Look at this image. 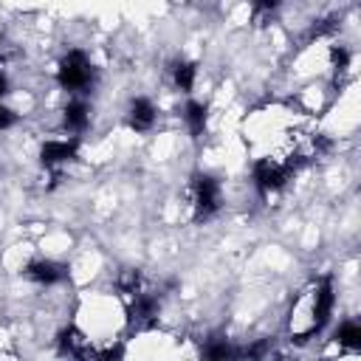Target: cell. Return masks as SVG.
Masks as SVG:
<instances>
[{
    "instance_id": "1",
    "label": "cell",
    "mask_w": 361,
    "mask_h": 361,
    "mask_svg": "<svg viewBox=\"0 0 361 361\" xmlns=\"http://www.w3.org/2000/svg\"><path fill=\"white\" fill-rule=\"evenodd\" d=\"M192 203H195V220H209L220 209V186L212 175L195 172L192 175Z\"/></svg>"
},
{
    "instance_id": "2",
    "label": "cell",
    "mask_w": 361,
    "mask_h": 361,
    "mask_svg": "<svg viewBox=\"0 0 361 361\" xmlns=\"http://www.w3.org/2000/svg\"><path fill=\"white\" fill-rule=\"evenodd\" d=\"M59 85L65 90H85L93 82V68L87 62V56L82 51H71L62 62H59V73H56Z\"/></svg>"
},
{
    "instance_id": "3",
    "label": "cell",
    "mask_w": 361,
    "mask_h": 361,
    "mask_svg": "<svg viewBox=\"0 0 361 361\" xmlns=\"http://www.w3.org/2000/svg\"><path fill=\"white\" fill-rule=\"evenodd\" d=\"M127 322L135 330H147L155 324V313H158V296L138 288L135 293H127Z\"/></svg>"
},
{
    "instance_id": "4",
    "label": "cell",
    "mask_w": 361,
    "mask_h": 361,
    "mask_svg": "<svg viewBox=\"0 0 361 361\" xmlns=\"http://www.w3.org/2000/svg\"><path fill=\"white\" fill-rule=\"evenodd\" d=\"M290 166L285 161H276V158H259L257 166H254V180L259 186V192H276L285 186V180L290 178Z\"/></svg>"
},
{
    "instance_id": "5",
    "label": "cell",
    "mask_w": 361,
    "mask_h": 361,
    "mask_svg": "<svg viewBox=\"0 0 361 361\" xmlns=\"http://www.w3.org/2000/svg\"><path fill=\"white\" fill-rule=\"evenodd\" d=\"M25 276L39 282V285H54V282H62L68 276V268L54 262V259H34L25 265Z\"/></svg>"
},
{
    "instance_id": "6",
    "label": "cell",
    "mask_w": 361,
    "mask_h": 361,
    "mask_svg": "<svg viewBox=\"0 0 361 361\" xmlns=\"http://www.w3.org/2000/svg\"><path fill=\"white\" fill-rule=\"evenodd\" d=\"M73 155H76V138H71V141H48V144H42L39 161H42L45 169H54V166L71 161Z\"/></svg>"
},
{
    "instance_id": "7",
    "label": "cell",
    "mask_w": 361,
    "mask_h": 361,
    "mask_svg": "<svg viewBox=\"0 0 361 361\" xmlns=\"http://www.w3.org/2000/svg\"><path fill=\"white\" fill-rule=\"evenodd\" d=\"M59 350L65 355H76V358H93L96 355V350L87 344V338L76 327H65L59 333Z\"/></svg>"
},
{
    "instance_id": "8",
    "label": "cell",
    "mask_w": 361,
    "mask_h": 361,
    "mask_svg": "<svg viewBox=\"0 0 361 361\" xmlns=\"http://www.w3.org/2000/svg\"><path fill=\"white\" fill-rule=\"evenodd\" d=\"M152 121H155L152 102L149 99H133V104H130V127L135 133H144V130L152 127Z\"/></svg>"
},
{
    "instance_id": "9",
    "label": "cell",
    "mask_w": 361,
    "mask_h": 361,
    "mask_svg": "<svg viewBox=\"0 0 361 361\" xmlns=\"http://www.w3.org/2000/svg\"><path fill=\"white\" fill-rule=\"evenodd\" d=\"M87 107L82 104V102H73V104H68L65 107V127L71 130V133H82L85 127H87Z\"/></svg>"
},
{
    "instance_id": "10",
    "label": "cell",
    "mask_w": 361,
    "mask_h": 361,
    "mask_svg": "<svg viewBox=\"0 0 361 361\" xmlns=\"http://www.w3.org/2000/svg\"><path fill=\"white\" fill-rule=\"evenodd\" d=\"M183 118H186V124H189V133L197 138V135L203 133V127H206V104H200V102H189Z\"/></svg>"
},
{
    "instance_id": "11",
    "label": "cell",
    "mask_w": 361,
    "mask_h": 361,
    "mask_svg": "<svg viewBox=\"0 0 361 361\" xmlns=\"http://www.w3.org/2000/svg\"><path fill=\"white\" fill-rule=\"evenodd\" d=\"M336 338H338V344H344V347H358V344H361V327H358L355 322H344V324L338 327Z\"/></svg>"
},
{
    "instance_id": "12",
    "label": "cell",
    "mask_w": 361,
    "mask_h": 361,
    "mask_svg": "<svg viewBox=\"0 0 361 361\" xmlns=\"http://www.w3.org/2000/svg\"><path fill=\"white\" fill-rule=\"evenodd\" d=\"M175 82H178V87L180 90H192V85H195V65L192 62H178L175 65Z\"/></svg>"
},
{
    "instance_id": "13",
    "label": "cell",
    "mask_w": 361,
    "mask_h": 361,
    "mask_svg": "<svg viewBox=\"0 0 361 361\" xmlns=\"http://www.w3.org/2000/svg\"><path fill=\"white\" fill-rule=\"evenodd\" d=\"M240 350H234V347H228L226 341H217V344H209L206 350H203V355L206 358H231V355H237Z\"/></svg>"
},
{
    "instance_id": "14",
    "label": "cell",
    "mask_w": 361,
    "mask_h": 361,
    "mask_svg": "<svg viewBox=\"0 0 361 361\" xmlns=\"http://www.w3.org/2000/svg\"><path fill=\"white\" fill-rule=\"evenodd\" d=\"M330 62H333L336 71H344V68L350 65V51L341 48V45H333V48H330Z\"/></svg>"
},
{
    "instance_id": "15",
    "label": "cell",
    "mask_w": 361,
    "mask_h": 361,
    "mask_svg": "<svg viewBox=\"0 0 361 361\" xmlns=\"http://www.w3.org/2000/svg\"><path fill=\"white\" fill-rule=\"evenodd\" d=\"M276 3H279V0H251L254 17H259V14H271V11L276 8Z\"/></svg>"
},
{
    "instance_id": "16",
    "label": "cell",
    "mask_w": 361,
    "mask_h": 361,
    "mask_svg": "<svg viewBox=\"0 0 361 361\" xmlns=\"http://www.w3.org/2000/svg\"><path fill=\"white\" fill-rule=\"evenodd\" d=\"M11 124H14V113L6 110V107H0V130L3 127H11Z\"/></svg>"
},
{
    "instance_id": "17",
    "label": "cell",
    "mask_w": 361,
    "mask_h": 361,
    "mask_svg": "<svg viewBox=\"0 0 361 361\" xmlns=\"http://www.w3.org/2000/svg\"><path fill=\"white\" fill-rule=\"evenodd\" d=\"M3 93H6V76L0 73V96H3Z\"/></svg>"
}]
</instances>
